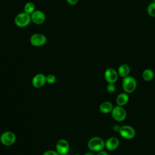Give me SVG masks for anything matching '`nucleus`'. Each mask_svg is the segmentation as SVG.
Returning <instances> with one entry per match:
<instances>
[{"instance_id": "nucleus-1", "label": "nucleus", "mask_w": 155, "mask_h": 155, "mask_svg": "<svg viewBox=\"0 0 155 155\" xmlns=\"http://www.w3.org/2000/svg\"><path fill=\"white\" fill-rule=\"evenodd\" d=\"M87 146L91 151L97 153L104 150L105 148V141L100 137L94 136L88 140Z\"/></svg>"}, {"instance_id": "nucleus-2", "label": "nucleus", "mask_w": 155, "mask_h": 155, "mask_svg": "<svg viewBox=\"0 0 155 155\" xmlns=\"http://www.w3.org/2000/svg\"><path fill=\"white\" fill-rule=\"evenodd\" d=\"M122 87L125 93L127 94L132 93L136 90L137 87L136 79L131 76H127L123 78Z\"/></svg>"}, {"instance_id": "nucleus-3", "label": "nucleus", "mask_w": 155, "mask_h": 155, "mask_svg": "<svg viewBox=\"0 0 155 155\" xmlns=\"http://www.w3.org/2000/svg\"><path fill=\"white\" fill-rule=\"evenodd\" d=\"M31 22L30 15L25 12H21L15 16V24L16 26L20 28H24L27 27Z\"/></svg>"}, {"instance_id": "nucleus-4", "label": "nucleus", "mask_w": 155, "mask_h": 155, "mask_svg": "<svg viewBox=\"0 0 155 155\" xmlns=\"http://www.w3.org/2000/svg\"><path fill=\"white\" fill-rule=\"evenodd\" d=\"M113 119L117 122H122L127 117V111L122 106L116 105L113 107L111 112Z\"/></svg>"}, {"instance_id": "nucleus-5", "label": "nucleus", "mask_w": 155, "mask_h": 155, "mask_svg": "<svg viewBox=\"0 0 155 155\" xmlns=\"http://www.w3.org/2000/svg\"><path fill=\"white\" fill-rule=\"evenodd\" d=\"M119 133L122 137L127 140H131L136 136V131L134 128L128 125L120 126Z\"/></svg>"}, {"instance_id": "nucleus-6", "label": "nucleus", "mask_w": 155, "mask_h": 155, "mask_svg": "<svg viewBox=\"0 0 155 155\" xmlns=\"http://www.w3.org/2000/svg\"><path fill=\"white\" fill-rule=\"evenodd\" d=\"M47 41L45 35L42 33H34L30 38V42L34 47H41L44 45Z\"/></svg>"}, {"instance_id": "nucleus-7", "label": "nucleus", "mask_w": 155, "mask_h": 155, "mask_svg": "<svg viewBox=\"0 0 155 155\" xmlns=\"http://www.w3.org/2000/svg\"><path fill=\"white\" fill-rule=\"evenodd\" d=\"M16 137L15 134L10 131L4 132L0 137L1 142L6 146H10L13 145L16 141Z\"/></svg>"}, {"instance_id": "nucleus-8", "label": "nucleus", "mask_w": 155, "mask_h": 155, "mask_svg": "<svg viewBox=\"0 0 155 155\" xmlns=\"http://www.w3.org/2000/svg\"><path fill=\"white\" fill-rule=\"evenodd\" d=\"M118 76L117 71L113 68H108L104 72V78L108 83H115L118 79Z\"/></svg>"}, {"instance_id": "nucleus-9", "label": "nucleus", "mask_w": 155, "mask_h": 155, "mask_svg": "<svg viewBox=\"0 0 155 155\" xmlns=\"http://www.w3.org/2000/svg\"><path fill=\"white\" fill-rule=\"evenodd\" d=\"M30 16L31 22L37 25L42 24L46 19L45 13L43 12L38 10H36L31 15H30Z\"/></svg>"}, {"instance_id": "nucleus-10", "label": "nucleus", "mask_w": 155, "mask_h": 155, "mask_svg": "<svg viewBox=\"0 0 155 155\" xmlns=\"http://www.w3.org/2000/svg\"><path fill=\"white\" fill-rule=\"evenodd\" d=\"M69 148V143L65 139H60L56 143V151L60 155H64L68 153Z\"/></svg>"}, {"instance_id": "nucleus-11", "label": "nucleus", "mask_w": 155, "mask_h": 155, "mask_svg": "<svg viewBox=\"0 0 155 155\" xmlns=\"http://www.w3.org/2000/svg\"><path fill=\"white\" fill-rule=\"evenodd\" d=\"M120 141L116 137L112 136L108 138L105 142V148L109 151L116 150L119 146Z\"/></svg>"}, {"instance_id": "nucleus-12", "label": "nucleus", "mask_w": 155, "mask_h": 155, "mask_svg": "<svg viewBox=\"0 0 155 155\" xmlns=\"http://www.w3.org/2000/svg\"><path fill=\"white\" fill-rule=\"evenodd\" d=\"M46 82V76L42 73H38L35 75L31 81L32 85L36 88L43 87Z\"/></svg>"}, {"instance_id": "nucleus-13", "label": "nucleus", "mask_w": 155, "mask_h": 155, "mask_svg": "<svg viewBox=\"0 0 155 155\" xmlns=\"http://www.w3.org/2000/svg\"><path fill=\"white\" fill-rule=\"evenodd\" d=\"M113 104L110 101H104L102 102L99 107V111L103 114H108L111 112L113 108Z\"/></svg>"}, {"instance_id": "nucleus-14", "label": "nucleus", "mask_w": 155, "mask_h": 155, "mask_svg": "<svg viewBox=\"0 0 155 155\" xmlns=\"http://www.w3.org/2000/svg\"><path fill=\"white\" fill-rule=\"evenodd\" d=\"M129 101V96L127 93H119L116 99V102L117 105L119 106H124Z\"/></svg>"}, {"instance_id": "nucleus-15", "label": "nucleus", "mask_w": 155, "mask_h": 155, "mask_svg": "<svg viewBox=\"0 0 155 155\" xmlns=\"http://www.w3.org/2000/svg\"><path fill=\"white\" fill-rule=\"evenodd\" d=\"M117 71L118 75L120 77L124 78L127 76H129L130 73V67H129L128 65L126 64H123L119 65Z\"/></svg>"}, {"instance_id": "nucleus-16", "label": "nucleus", "mask_w": 155, "mask_h": 155, "mask_svg": "<svg viewBox=\"0 0 155 155\" xmlns=\"http://www.w3.org/2000/svg\"><path fill=\"white\" fill-rule=\"evenodd\" d=\"M154 76V71L150 68H146L142 72V78L146 82H150L153 80Z\"/></svg>"}, {"instance_id": "nucleus-17", "label": "nucleus", "mask_w": 155, "mask_h": 155, "mask_svg": "<svg viewBox=\"0 0 155 155\" xmlns=\"http://www.w3.org/2000/svg\"><path fill=\"white\" fill-rule=\"evenodd\" d=\"M35 10H36L35 5L33 2H28L24 5V12H25L27 13L29 15H31Z\"/></svg>"}, {"instance_id": "nucleus-18", "label": "nucleus", "mask_w": 155, "mask_h": 155, "mask_svg": "<svg viewBox=\"0 0 155 155\" xmlns=\"http://www.w3.org/2000/svg\"><path fill=\"white\" fill-rule=\"evenodd\" d=\"M147 12L148 15L153 18L155 17V2H151L148 4L147 8Z\"/></svg>"}, {"instance_id": "nucleus-19", "label": "nucleus", "mask_w": 155, "mask_h": 155, "mask_svg": "<svg viewBox=\"0 0 155 155\" xmlns=\"http://www.w3.org/2000/svg\"><path fill=\"white\" fill-rule=\"evenodd\" d=\"M106 90L110 93H114L116 90V87L114 83H108L106 87Z\"/></svg>"}, {"instance_id": "nucleus-20", "label": "nucleus", "mask_w": 155, "mask_h": 155, "mask_svg": "<svg viewBox=\"0 0 155 155\" xmlns=\"http://www.w3.org/2000/svg\"><path fill=\"white\" fill-rule=\"evenodd\" d=\"M56 78L53 74H48L46 76V82H47L49 84H53L56 82Z\"/></svg>"}, {"instance_id": "nucleus-21", "label": "nucleus", "mask_w": 155, "mask_h": 155, "mask_svg": "<svg viewBox=\"0 0 155 155\" xmlns=\"http://www.w3.org/2000/svg\"><path fill=\"white\" fill-rule=\"evenodd\" d=\"M42 155H60L56 151L54 150H47L45 151Z\"/></svg>"}, {"instance_id": "nucleus-22", "label": "nucleus", "mask_w": 155, "mask_h": 155, "mask_svg": "<svg viewBox=\"0 0 155 155\" xmlns=\"http://www.w3.org/2000/svg\"><path fill=\"white\" fill-rule=\"evenodd\" d=\"M67 3L71 5H75L78 4L79 0H66Z\"/></svg>"}, {"instance_id": "nucleus-23", "label": "nucleus", "mask_w": 155, "mask_h": 155, "mask_svg": "<svg viewBox=\"0 0 155 155\" xmlns=\"http://www.w3.org/2000/svg\"><path fill=\"white\" fill-rule=\"evenodd\" d=\"M96 155H108V154L105 151L102 150V151H100L97 152Z\"/></svg>"}, {"instance_id": "nucleus-24", "label": "nucleus", "mask_w": 155, "mask_h": 155, "mask_svg": "<svg viewBox=\"0 0 155 155\" xmlns=\"http://www.w3.org/2000/svg\"><path fill=\"white\" fill-rule=\"evenodd\" d=\"M120 126L119 125H115L113 127V130H114V131L119 132V130H120Z\"/></svg>"}, {"instance_id": "nucleus-25", "label": "nucleus", "mask_w": 155, "mask_h": 155, "mask_svg": "<svg viewBox=\"0 0 155 155\" xmlns=\"http://www.w3.org/2000/svg\"><path fill=\"white\" fill-rule=\"evenodd\" d=\"M84 155H94V154L92 151H88V152H87L86 153H85Z\"/></svg>"}, {"instance_id": "nucleus-26", "label": "nucleus", "mask_w": 155, "mask_h": 155, "mask_svg": "<svg viewBox=\"0 0 155 155\" xmlns=\"http://www.w3.org/2000/svg\"><path fill=\"white\" fill-rule=\"evenodd\" d=\"M64 155H70V154H69L68 153H67V154H64Z\"/></svg>"}, {"instance_id": "nucleus-27", "label": "nucleus", "mask_w": 155, "mask_h": 155, "mask_svg": "<svg viewBox=\"0 0 155 155\" xmlns=\"http://www.w3.org/2000/svg\"><path fill=\"white\" fill-rule=\"evenodd\" d=\"M152 2H155V0H152Z\"/></svg>"}, {"instance_id": "nucleus-28", "label": "nucleus", "mask_w": 155, "mask_h": 155, "mask_svg": "<svg viewBox=\"0 0 155 155\" xmlns=\"http://www.w3.org/2000/svg\"><path fill=\"white\" fill-rule=\"evenodd\" d=\"M74 155H81V154H74Z\"/></svg>"}]
</instances>
